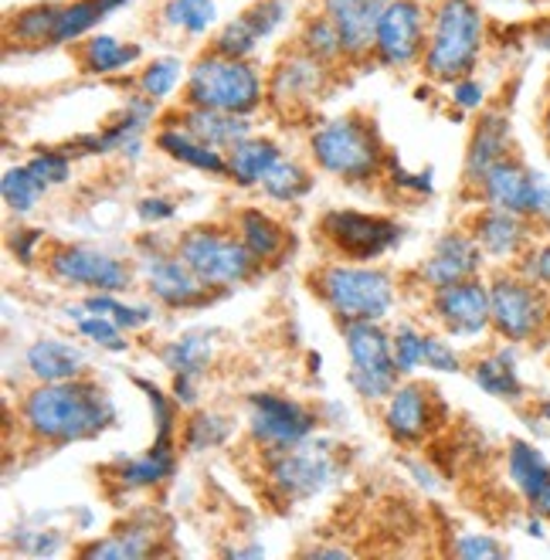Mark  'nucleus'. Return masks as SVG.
I'll return each instance as SVG.
<instances>
[{"mask_svg":"<svg viewBox=\"0 0 550 560\" xmlns=\"http://www.w3.org/2000/svg\"><path fill=\"white\" fill-rule=\"evenodd\" d=\"M337 69L327 61H319L313 55H306L303 48H289L279 55V61L272 65V72L266 75V103L289 119H300L306 113H313L327 92L333 89Z\"/></svg>","mask_w":550,"mask_h":560,"instance_id":"nucleus-10","label":"nucleus"},{"mask_svg":"<svg viewBox=\"0 0 550 560\" xmlns=\"http://www.w3.org/2000/svg\"><path fill=\"white\" fill-rule=\"evenodd\" d=\"M448 553H456V557H466V560H487V557H503L506 547L487 534H466L459 537L456 544L448 547Z\"/></svg>","mask_w":550,"mask_h":560,"instance_id":"nucleus-49","label":"nucleus"},{"mask_svg":"<svg viewBox=\"0 0 550 560\" xmlns=\"http://www.w3.org/2000/svg\"><path fill=\"white\" fill-rule=\"evenodd\" d=\"M24 364L31 371L35 381H75L85 377V357L79 347L72 343H61V340H38L31 343L24 353Z\"/></svg>","mask_w":550,"mask_h":560,"instance_id":"nucleus-28","label":"nucleus"},{"mask_svg":"<svg viewBox=\"0 0 550 560\" xmlns=\"http://www.w3.org/2000/svg\"><path fill=\"white\" fill-rule=\"evenodd\" d=\"M506 153H513V129H510L506 109H479L469 143H466V163H463V187L469 197L479 187V180L487 177V171Z\"/></svg>","mask_w":550,"mask_h":560,"instance_id":"nucleus-22","label":"nucleus"},{"mask_svg":"<svg viewBox=\"0 0 550 560\" xmlns=\"http://www.w3.org/2000/svg\"><path fill=\"white\" fill-rule=\"evenodd\" d=\"M232 224H235V232L242 235V242L248 245V252L262 261L266 269H276L282 266V261L293 255L296 248V238L293 232L269 211L262 208H242L232 214Z\"/></svg>","mask_w":550,"mask_h":560,"instance_id":"nucleus-24","label":"nucleus"},{"mask_svg":"<svg viewBox=\"0 0 550 560\" xmlns=\"http://www.w3.org/2000/svg\"><path fill=\"white\" fill-rule=\"evenodd\" d=\"M527 4H550V0H527Z\"/></svg>","mask_w":550,"mask_h":560,"instance_id":"nucleus-55","label":"nucleus"},{"mask_svg":"<svg viewBox=\"0 0 550 560\" xmlns=\"http://www.w3.org/2000/svg\"><path fill=\"white\" fill-rule=\"evenodd\" d=\"M340 463L327 445H293L282 452H262V479H266V497L279 506H296L313 500L323 492Z\"/></svg>","mask_w":550,"mask_h":560,"instance_id":"nucleus-8","label":"nucleus"},{"mask_svg":"<svg viewBox=\"0 0 550 560\" xmlns=\"http://www.w3.org/2000/svg\"><path fill=\"white\" fill-rule=\"evenodd\" d=\"M524 415H527L530 428H537L540 435H547V439H550V398L527 401V405H524Z\"/></svg>","mask_w":550,"mask_h":560,"instance_id":"nucleus-51","label":"nucleus"},{"mask_svg":"<svg viewBox=\"0 0 550 560\" xmlns=\"http://www.w3.org/2000/svg\"><path fill=\"white\" fill-rule=\"evenodd\" d=\"M137 269H140V279L147 282V292L167 310H198V306H208L218 295L187 269V261L174 252V242L143 245Z\"/></svg>","mask_w":550,"mask_h":560,"instance_id":"nucleus-15","label":"nucleus"},{"mask_svg":"<svg viewBox=\"0 0 550 560\" xmlns=\"http://www.w3.org/2000/svg\"><path fill=\"white\" fill-rule=\"evenodd\" d=\"M482 48H487V14L476 0H435L429 8V45L418 72L435 85H452L476 75Z\"/></svg>","mask_w":550,"mask_h":560,"instance_id":"nucleus-4","label":"nucleus"},{"mask_svg":"<svg viewBox=\"0 0 550 560\" xmlns=\"http://www.w3.org/2000/svg\"><path fill=\"white\" fill-rule=\"evenodd\" d=\"M258 38L255 31H251V24L238 14L235 21H224L218 31H214V38H211V51H218V55H224V58H251L255 55V48H258Z\"/></svg>","mask_w":550,"mask_h":560,"instance_id":"nucleus-41","label":"nucleus"},{"mask_svg":"<svg viewBox=\"0 0 550 560\" xmlns=\"http://www.w3.org/2000/svg\"><path fill=\"white\" fill-rule=\"evenodd\" d=\"M211 357H214V343L208 329H190V334H180L160 350V360H164L171 374H190V377H204L211 368Z\"/></svg>","mask_w":550,"mask_h":560,"instance_id":"nucleus-33","label":"nucleus"},{"mask_svg":"<svg viewBox=\"0 0 550 560\" xmlns=\"http://www.w3.org/2000/svg\"><path fill=\"white\" fill-rule=\"evenodd\" d=\"M45 269L55 282L89 292H126L140 279V269H133L129 261L103 248L69 242H51L45 248Z\"/></svg>","mask_w":550,"mask_h":560,"instance_id":"nucleus-12","label":"nucleus"},{"mask_svg":"<svg viewBox=\"0 0 550 560\" xmlns=\"http://www.w3.org/2000/svg\"><path fill=\"white\" fill-rule=\"evenodd\" d=\"M316 415L285 394L258 390L248 398V439L258 452H282L309 442Z\"/></svg>","mask_w":550,"mask_h":560,"instance_id":"nucleus-14","label":"nucleus"},{"mask_svg":"<svg viewBox=\"0 0 550 560\" xmlns=\"http://www.w3.org/2000/svg\"><path fill=\"white\" fill-rule=\"evenodd\" d=\"M516 269H520L524 276H530L534 282H540V285L550 289V235L537 238L534 248L520 261H516Z\"/></svg>","mask_w":550,"mask_h":560,"instance_id":"nucleus-48","label":"nucleus"},{"mask_svg":"<svg viewBox=\"0 0 550 560\" xmlns=\"http://www.w3.org/2000/svg\"><path fill=\"white\" fill-rule=\"evenodd\" d=\"M429 313H432V323L452 340H472L479 334H490V326H493L490 279L472 276V279L429 292Z\"/></svg>","mask_w":550,"mask_h":560,"instance_id":"nucleus-17","label":"nucleus"},{"mask_svg":"<svg viewBox=\"0 0 550 560\" xmlns=\"http://www.w3.org/2000/svg\"><path fill=\"white\" fill-rule=\"evenodd\" d=\"M313 300L340 326L347 323H381L398 300V285L387 269L371 261H319L306 272Z\"/></svg>","mask_w":550,"mask_h":560,"instance_id":"nucleus-3","label":"nucleus"},{"mask_svg":"<svg viewBox=\"0 0 550 560\" xmlns=\"http://www.w3.org/2000/svg\"><path fill=\"white\" fill-rule=\"evenodd\" d=\"M258 187H262V194L276 205H296L313 187V171L293 156H282Z\"/></svg>","mask_w":550,"mask_h":560,"instance_id":"nucleus-35","label":"nucleus"},{"mask_svg":"<svg viewBox=\"0 0 550 560\" xmlns=\"http://www.w3.org/2000/svg\"><path fill=\"white\" fill-rule=\"evenodd\" d=\"M487 255H482L479 242L466 232V228H456V232H445L429 258H422V266L414 269V279L422 282L425 292L445 289L452 282H463L472 276H487Z\"/></svg>","mask_w":550,"mask_h":560,"instance_id":"nucleus-19","label":"nucleus"},{"mask_svg":"<svg viewBox=\"0 0 550 560\" xmlns=\"http://www.w3.org/2000/svg\"><path fill=\"white\" fill-rule=\"evenodd\" d=\"M469 374H472V381L482 390L490 394V398L506 401V405H516V408L527 405V387H524L520 374H516V364H513V357L506 350L479 357L476 364L469 368Z\"/></svg>","mask_w":550,"mask_h":560,"instance_id":"nucleus-31","label":"nucleus"},{"mask_svg":"<svg viewBox=\"0 0 550 560\" xmlns=\"http://www.w3.org/2000/svg\"><path fill=\"white\" fill-rule=\"evenodd\" d=\"M316 242L340 261H377L395 245H401V224L384 214L333 208L319 214Z\"/></svg>","mask_w":550,"mask_h":560,"instance_id":"nucleus-9","label":"nucleus"},{"mask_svg":"<svg viewBox=\"0 0 550 560\" xmlns=\"http://www.w3.org/2000/svg\"><path fill=\"white\" fill-rule=\"evenodd\" d=\"M506 476L516 486V492H520L527 503H534L537 492L550 482V458L537 445L513 439L506 448Z\"/></svg>","mask_w":550,"mask_h":560,"instance_id":"nucleus-32","label":"nucleus"},{"mask_svg":"<svg viewBox=\"0 0 550 560\" xmlns=\"http://www.w3.org/2000/svg\"><path fill=\"white\" fill-rule=\"evenodd\" d=\"M262 103H266V75L251 58H224L208 48L187 65L180 106L251 116Z\"/></svg>","mask_w":550,"mask_h":560,"instance_id":"nucleus-5","label":"nucleus"},{"mask_svg":"<svg viewBox=\"0 0 550 560\" xmlns=\"http://www.w3.org/2000/svg\"><path fill=\"white\" fill-rule=\"evenodd\" d=\"M530 506V513H537L543 523H550V482L537 492V500L534 503H527Z\"/></svg>","mask_w":550,"mask_h":560,"instance_id":"nucleus-53","label":"nucleus"},{"mask_svg":"<svg viewBox=\"0 0 550 560\" xmlns=\"http://www.w3.org/2000/svg\"><path fill=\"white\" fill-rule=\"evenodd\" d=\"M184 75H187V69L180 58H174V55L153 58L137 72V92L153 98V103H164V98H171L177 92V85H184Z\"/></svg>","mask_w":550,"mask_h":560,"instance_id":"nucleus-37","label":"nucleus"},{"mask_svg":"<svg viewBox=\"0 0 550 560\" xmlns=\"http://www.w3.org/2000/svg\"><path fill=\"white\" fill-rule=\"evenodd\" d=\"M422 368L438 371V374H459L466 371L463 353L445 340V334H425V347H422Z\"/></svg>","mask_w":550,"mask_h":560,"instance_id":"nucleus-45","label":"nucleus"},{"mask_svg":"<svg viewBox=\"0 0 550 560\" xmlns=\"http://www.w3.org/2000/svg\"><path fill=\"white\" fill-rule=\"evenodd\" d=\"M174 252L187 261V269L198 276L211 292H232L238 285L255 282L266 272L242 235L235 232L232 221H211V224H194L184 235L174 238Z\"/></svg>","mask_w":550,"mask_h":560,"instance_id":"nucleus-6","label":"nucleus"},{"mask_svg":"<svg viewBox=\"0 0 550 560\" xmlns=\"http://www.w3.org/2000/svg\"><path fill=\"white\" fill-rule=\"evenodd\" d=\"M45 184L27 171V163H21V167H11L4 174V205L14 211V214H31L38 208V201L45 197Z\"/></svg>","mask_w":550,"mask_h":560,"instance_id":"nucleus-40","label":"nucleus"},{"mask_svg":"<svg viewBox=\"0 0 550 560\" xmlns=\"http://www.w3.org/2000/svg\"><path fill=\"white\" fill-rule=\"evenodd\" d=\"M103 18H109L103 0H61L55 45H79L82 38H89L92 31L100 27Z\"/></svg>","mask_w":550,"mask_h":560,"instance_id":"nucleus-36","label":"nucleus"},{"mask_svg":"<svg viewBox=\"0 0 550 560\" xmlns=\"http://www.w3.org/2000/svg\"><path fill=\"white\" fill-rule=\"evenodd\" d=\"M82 310L89 313H100V316H109L113 323H119L126 334L129 329H140L153 319V310L150 306H129L119 300V292H89L82 300Z\"/></svg>","mask_w":550,"mask_h":560,"instance_id":"nucleus-39","label":"nucleus"},{"mask_svg":"<svg viewBox=\"0 0 550 560\" xmlns=\"http://www.w3.org/2000/svg\"><path fill=\"white\" fill-rule=\"evenodd\" d=\"M537 177H540V171L527 167V160L513 150V153H506L500 163H493V167L487 171V177H482L479 187L472 190V201L487 205V208L510 211V214H520V218L530 221Z\"/></svg>","mask_w":550,"mask_h":560,"instance_id":"nucleus-20","label":"nucleus"},{"mask_svg":"<svg viewBox=\"0 0 550 560\" xmlns=\"http://www.w3.org/2000/svg\"><path fill=\"white\" fill-rule=\"evenodd\" d=\"M387 4L391 0H319V11L337 24L343 38L347 65L374 61V35Z\"/></svg>","mask_w":550,"mask_h":560,"instance_id":"nucleus-21","label":"nucleus"},{"mask_svg":"<svg viewBox=\"0 0 550 560\" xmlns=\"http://www.w3.org/2000/svg\"><path fill=\"white\" fill-rule=\"evenodd\" d=\"M164 119H174L177 126L187 129V133H194L198 140H204L208 147H218V150H224V153H229L235 143H242L245 137H251V122H248V116H235V113L180 106V109L167 113Z\"/></svg>","mask_w":550,"mask_h":560,"instance_id":"nucleus-26","label":"nucleus"},{"mask_svg":"<svg viewBox=\"0 0 550 560\" xmlns=\"http://www.w3.org/2000/svg\"><path fill=\"white\" fill-rule=\"evenodd\" d=\"M153 143L164 150L167 156L187 163V167H194V171L211 174V177H229V153L218 150V147H208L204 140L187 133V129L177 126L174 119H160V129H156Z\"/></svg>","mask_w":550,"mask_h":560,"instance_id":"nucleus-25","label":"nucleus"},{"mask_svg":"<svg viewBox=\"0 0 550 560\" xmlns=\"http://www.w3.org/2000/svg\"><path fill=\"white\" fill-rule=\"evenodd\" d=\"M343 343L350 353V387L358 390V398L371 405H384L391 398V390L405 381L395 364L391 334L381 323H347Z\"/></svg>","mask_w":550,"mask_h":560,"instance_id":"nucleus-11","label":"nucleus"},{"mask_svg":"<svg viewBox=\"0 0 550 560\" xmlns=\"http://www.w3.org/2000/svg\"><path fill=\"white\" fill-rule=\"evenodd\" d=\"M17 424L38 448H65L109 432L116 424V405L109 390L89 374L51 384L38 381L17 405Z\"/></svg>","mask_w":550,"mask_h":560,"instance_id":"nucleus-1","label":"nucleus"},{"mask_svg":"<svg viewBox=\"0 0 550 560\" xmlns=\"http://www.w3.org/2000/svg\"><path fill=\"white\" fill-rule=\"evenodd\" d=\"M61 14V0H48V4H31L21 11H11L4 21V38L14 48H48L55 45V27Z\"/></svg>","mask_w":550,"mask_h":560,"instance_id":"nucleus-29","label":"nucleus"},{"mask_svg":"<svg viewBox=\"0 0 550 560\" xmlns=\"http://www.w3.org/2000/svg\"><path fill=\"white\" fill-rule=\"evenodd\" d=\"M429 45V4L425 0H391L377 21L374 65L381 69H414Z\"/></svg>","mask_w":550,"mask_h":560,"instance_id":"nucleus-13","label":"nucleus"},{"mask_svg":"<svg viewBox=\"0 0 550 560\" xmlns=\"http://www.w3.org/2000/svg\"><path fill=\"white\" fill-rule=\"evenodd\" d=\"M296 48H303L306 55L319 58V61H327L333 65V69H340V65H347V51H343V38H340V31L337 24L316 11V14H306L300 21V31H296Z\"/></svg>","mask_w":550,"mask_h":560,"instance_id":"nucleus-34","label":"nucleus"},{"mask_svg":"<svg viewBox=\"0 0 550 560\" xmlns=\"http://www.w3.org/2000/svg\"><path fill=\"white\" fill-rule=\"evenodd\" d=\"M27 171L35 174L45 187H55V184H65L72 177V160L65 150H42L27 160Z\"/></svg>","mask_w":550,"mask_h":560,"instance_id":"nucleus-47","label":"nucleus"},{"mask_svg":"<svg viewBox=\"0 0 550 560\" xmlns=\"http://www.w3.org/2000/svg\"><path fill=\"white\" fill-rule=\"evenodd\" d=\"M167 27L184 31V35H208L218 24V8L214 0H167L160 11Z\"/></svg>","mask_w":550,"mask_h":560,"instance_id":"nucleus-38","label":"nucleus"},{"mask_svg":"<svg viewBox=\"0 0 550 560\" xmlns=\"http://www.w3.org/2000/svg\"><path fill=\"white\" fill-rule=\"evenodd\" d=\"M282 156L285 153L276 140L251 133L229 150V180H235L238 187H258Z\"/></svg>","mask_w":550,"mask_h":560,"instance_id":"nucleus-30","label":"nucleus"},{"mask_svg":"<svg viewBox=\"0 0 550 560\" xmlns=\"http://www.w3.org/2000/svg\"><path fill=\"white\" fill-rule=\"evenodd\" d=\"M122 4H129V0H103V8H106V14H113V11H119Z\"/></svg>","mask_w":550,"mask_h":560,"instance_id":"nucleus-54","label":"nucleus"},{"mask_svg":"<svg viewBox=\"0 0 550 560\" xmlns=\"http://www.w3.org/2000/svg\"><path fill=\"white\" fill-rule=\"evenodd\" d=\"M448 408L425 381L405 377L384 401V428L398 445H425L445 424Z\"/></svg>","mask_w":550,"mask_h":560,"instance_id":"nucleus-16","label":"nucleus"},{"mask_svg":"<svg viewBox=\"0 0 550 560\" xmlns=\"http://www.w3.org/2000/svg\"><path fill=\"white\" fill-rule=\"evenodd\" d=\"M313 167L350 187H371L391 177L395 156L387 150L377 122L367 113H343L309 133Z\"/></svg>","mask_w":550,"mask_h":560,"instance_id":"nucleus-2","label":"nucleus"},{"mask_svg":"<svg viewBox=\"0 0 550 560\" xmlns=\"http://www.w3.org/2000/svg\"><path fill=\"white\" fill-rule=\"evenodd\" d=\"M448 95H452V106L463 109V113H479L482 106H487V89H482V82L476 75H466L459 82H452Z\"/></svg>","mask_w":550,"mask_h":560,"instance_id":"nucleus-50","label":"nucleus"},{"mask_svg":"<svg viewBox=\"0 0 550 560\" xmlns=\"http://www.w3.org/2000/svg\"><path fill=\"white\" fill-rule=\"evenodd\" d=\"M75 61H79L82 75L106 79V75L137 69L143 61V48L133 42H119L113 35H89L75 45Z\"/></svg>","mask_w":550,"mask_h":560,"instance_id":"nucleus-27","label":"nucleus"},{"mask_svg":"<svg viewBox=\"0 0 550 560\" xmlns=\"http://www.w3.org/2000/svg\"><path fill=\"white\" fill-rule=\"evenodd\" d=\"M537 129H540V140L550 153V85L543 92V103H540V116H537Z\"/></svg>","mask_w":550,"mask_h":560,"instance_id":"nucleus-52","label":"nucleus"},{"mask_svg":"<svg viewBox=\"0 0 550 560\" xmlns=\"http://www.w3.org/2000/svg\"><path fill=\"white\" fill-rule=\"evenodd\" d=\"M391 347H395V364L401 377H411L414 371H422V347H425V329H418L414 323H401L391 329Z\"/></svg>","mask_w":550,"mask_h":560,"instance_id":"nucleus-43","label":"nucleus"},{"mask_svg":"<svg viewBox=\"0 0 550 560\" xmlns=\"http://www.w3.org/2000/svg\"><path fill=\"white\" fill-rule=\"evenodd\" d=\"M466 232L479 242L482 255H487L493 266H516V261L534 248V242L543 238L527 218L500 211V208H487V205H479L466 218Z\"/></svg>","mask_w":550,"mask_h":560,"instance_id":"nucleus-18","label":"nucleus"},{"mask_svg":"<svg viewBox=\"0 0 550 560\" xmlns=\"http://www.w3.org/2000/svg\"><path fill=\"white\" fill-rule=\"evenodd\" d=\"M156 520L160 516L153 510L133 513L103 540H92V544L79 547V553L82 557H103V560H140V557H153V553H167V547L160 544L167 534H160Z\"/></svg>","mask_w":550,"mask_h":560,"instance_id":"nucleus-23","label":"nucleus"},{"mask_svg":"<svg viewBox=\"0 0 550 560\" xmlns=\"http://www.w3.org/2000/svg\"><path fill=\"white\" fill-rule=\"evenodd\" d=\"M490 334L510 347L534 343L550 329V289L524 276L516 266L490 269Z\"/></svg>","mask_w":550,"mask_h":560,"instance_id":"nucleus-7","label":"nucleus"},{"mask_svg":"<svg viewBox=\"0 0 550 560\" xmlns=\"http://www.w3.org/2000/svg\"><path fill=\"white\" fill-rule=\"evenodd\" d=\"M242 18L251 24L255 35L266 42V38L276 35V31L282 27V21L289 18V4H285V0H255L251 8L242 11Z\"/></svg>","mask_w":550,"mask_h":560,"instance_id":"nucleus-46","label":"nucleus"},{"mask_svg":"<svg viewBox=\"0 0 550 560\" xmlns=\"http://www.w3.org/2000/svg\"><path fill=\"white\" fill-rule=\"evenodd\" d=\"M75 326H79V334L85 340H92L95 347H103V350H126V329L119 323H113L109 316L82 310V316H75Z\"/></svg>","mask_w":550,"mask_h":560,"instance_id":"nucleus-44","label":"nucleus"},{"mask_svg":"<svg viewBox=\"0 0 550 560\" xmlns=\"http://www.w3.org/2000/svg\"><path fill=\"white\" fill-rule=\"evenodd\" d=\"M229 432H232L229 418H221L214 411H198V415H194L184 424V435L180 439H184V448L187 452H204V448L221 445L224 439H229Z\"/></svg>","mask_w":550,"mask_h":560,"instance_id":"nucleus-42","label":"nucleus"}]
</instances>
